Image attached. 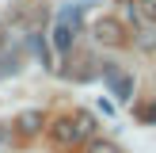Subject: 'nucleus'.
<instances>
[{"instance_id":"obj_5","label":"nucleus","mask_w":156,"mask_h":153,"mask_svg":"<svg viewBox=\"0 0 156 153\" xmlns=\"http://www.w3.org/2000/svg\"><path fill=\"white\" fill-rule=\"evenodd\" d=\"M19 130L23 134H38L42 130V111H23L19 115Z\"/></svg>"},{"instance_id":"obj_9","label":"nucleus","mask_w":156,"mask_h":153,"mask_svg":"<svg viewBox=\"0 0 156 153\" xmlns=\"http://www.w3.org/2000/svg\"><path fill=\"white\" fill-rule=\"evenodd\" d=\"M141 119H145V122H156V103L145 107V111H141Z\"/></svg>"},{"instance_id":"obj_3","label":"nucleus","mask_w":156,"mask_h":153,"mask_svg":"<svg viewBox=\"0 0 156 153\" xmlns=\"http://www.w3.org/2000/svg\"><path fill=\"white\" fill-rule=\"evenodd\" d=\"M95 38L107 42V46H122L126 35H122V23H118V19H99V23H95Z\"/></svg>"},{"instance_id":"obj_2","label":"nucleus","mask_w":156,"mask_h":153,"mask_svg":"<svg viewBox=\"0 0 156 153\" xmlns=\"http://www.w3.org/2000/svg\"><path fill=\"white\" fill-rule=\"evenodd\" d=\"M103 76H107V84H111V96H118V99H133V76H129V73H122L118 65H107Z\"/></svg>"},{"instance_id":"obj_4","label":"nucleus","mask_w":156,"mask_h":153,"mask_svg":"<svg viewBox=\"0 0 156 153\" xmlns=\"http://www.w3.org/2000/svg\"><path fill=\"white\" fill-rule=\"evenodd\" d=\"M53 142H57V145H76V142H80L76 119H61V122H53Z\"/></svg>"},{"instance_id":"obj_7","label":"nucleus","mask_w":156,"mask_h":153,"mask_svg":"<svg viewBox=\"0 0 156 153\" xmlns=\"http://www.w3.org/2000/svg\"><path fill=\"white\" fill-rule=\"evenodd\" d=\"M88 153H118V145H114V142H91Z\"/></svg>"},{"instance_id":"obj_1","label":"nucleus","mask_w":156,"mask_h":153,"mask_svg":"<svg viewBox=\"0 0 156 153\" xmlns=\"http://www.w3.org/2000/svg\"><path fill=\"white\" fill-rule=\"evenodd\" d=\"M73 31H76V8H69V12H61L57 27H53V46L61 54H69V46H73Z\"/></svg>"},{"instance_id":"obj_10","label":"nucleus","mask_w":156,"mask_h":153,"mask_svg":"<svg viewBox=\"0 0 156 153\" xmlns=\"http://www.w3.org/2000/svg\"><path fill=\"white\" fill-rule=\"evenodd\" d=\"M0 138H4V130H0Z\"/></svg>"},{"instance_id":"obj_6","label":"nucleus","mask_w":156,"mask_h":153,"mask_svg":"<svg viewBox=\"0 0 156 153\" xmlns=\"http://www.w3.org/2000/svg\"><path fill=\"white\" fill-rule=\"evenodd\" d=\"M76 130H80V138H88L91 130H95V119H91L88 111H80V115H76Z\"/></svg>"},{"instance_id":"obj_8","label":"nucleus","mask_w":156,"mask_h":153,"mask_svg":"<svg viewBox=\"0 0 156 153\" xmlns=\"http://www.w3.org/2000/svg\"><path fill=\"white\" fill-rule=\"evenodd\" d=\"M141 15L145 19H156V0H141Z\"/></svg>"}]
</instances>
